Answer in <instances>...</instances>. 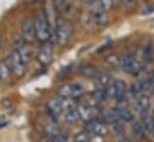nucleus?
<instances>
[{
	"label": "nucleus",
	"mask_w": 154,
	"mask_h": 142,
	"mask_svg": "<svg viewBox=\"0 0 154 142\" xmlns=\"http://www.w3.org/2000/svg\"><path fill=\"white\" fill-rule=\"evenodd\" d=\"M34 24H35L36 39L42 43L48 42L51 36H52V31H51L48 19H47L43 11H37L36 12V14L34 17Z\"/></svg>",
	"instance_id": "1"
},
{
	"label": "nucleus",
	"mask_w": 154,
	"mask_h": 142,
	"mask_svg": "<svg viewBox=\"0 0 154 142\" xmlns=\"http://www.w3.org/2000/svg\"><path fill=\"white\" fill-rule=\"evenodd\" d=\"M89 13L94 20V24L97 26H103L108 22V14L107 10L103 7L100 0H90V7Z\"/></svg>",
	"instance_id": "2"
},
{
	"label": "nucleus",
	"mask_w": 154,
	"mask_h": 142,
	"mask_svg": "<svg viewBox=\"0 0 154 142\" xmlns=\"http://www.w3.org/2000/svg\"><path fill=\"white\" fill-rule=\"evenodd\" d=\"M144 66H146V64L143 61H141V60H137L134 53H129V54H126L122 59V67H123V70L126 73L131 75V76L138 75L144 69Z\"/></svg>",
	"instance_id": "3"
},
{
	"label": "nucleus",
	"mask_w": 154,
	"mask_h": 142,
	"mask_svg": "<svg viewBox=\"0 0 154 142\" xmlns=\"http://www.w3.org/2000/svg\"><path fill=\"white\" fill-rule=\"evenodd\" d=\"M71 26L67 24L66 20L64 19H58L55 28H54V37H55V42L60 46H65L70 37H71Z\"/></svg>",
	"instance_id": "4"
},
{
	"label": "nucleus",
	"mask_w": 154,
	"mask_h": 142,
	"mask_svg": "<svg viewBox=\"0 0 154 142\" xmlns=\"http://www.w3.org/2000/svg\"><path fill=\"white\" fill-rule=\"evenodd\" d=\"M58 95L63 99H76L82 95L83 87L78 83H66L58 88Z\"/></svg>",
	"instance_id": "5"
},
{
	"label": "nucleus",
	"mask_w": 154,
	"mask_h": 142,
	"mask_svg": "<svg viewBox=\"0 0 154 142\" xmlns=\"http://www.w3.org/2000/svg\"><path fill=\"white\" fill-rule=\"evenodd\" d=\"M107 91H108V97L116 99L118 101V100H120V99H123L125 96L126 85H125L124 81H122V79H114L107 87Z\"/></svg>",
	"instance_id": "6"
},
{
	"label": "nucleus",
	"mask_w": 154,
	"mask_h": 142,
	"mask_svg": "<svg viewBox=\"0 0 154 142\" xmlns=\"http://www.w3.org/2000/svg\"><path fill=\"white\" fill-rule=\"evenodd\" d=\"M8 65L11 67V71L17 76V77H22L24 75L25 71V63L23 61V59L20 58V55L18 54L17 51H14L10 57H8Z\"/></svg>",
	"instance_id": "7"
},
{
	"label": "nucleus",
	"mask_w": 154,
	"mask_h": 142,
	"mask_svg": "<svg viewBox=\"0 0 154 142\" xmlns=\"http://www.w3.org/2000/svg\"><path fill=\"white\" fill-rule=\"evenodd\" d=\"M52 59H53V48H52V45L49 42L42 43V46L40 47L38 52H37V60L42 65H48V64L52 63Z\"/></svg>",
	"instance_id": "8"
},
{
	"label": "nucleus",
	"mask_w": 154,
	"mask_h": 142,
	"mask_svg": "<svg viewBox=\"0 0 154 142\" xmlns=\"http://www.w3.org/2000/svg\"><path fill=\"white\" fill-rule=\"evenodd\" d=\"M20 30H22L23 40H25L26 42H30V41H32L36 37L35 24H34V20H31L30 18H25L23 20L22 26H20Z\"/></svg>",
	"instance_id": "9"
},
{
	"label": "nucleus",
	"mask_w": 154,
	"mask_h": 142,
	"mask_svg": "<svg viewBox=\"0 0 154 142\" xmlns=\"http://www.w3.org/2000/svg\"><path fill=\"white\" fill-rule=\"evenodd\" d=\"M135 106L140 113L141 117H144L146 114H148L150 112L149 107H150V100H149V96L146 95V94H141L136 97L135 100Z\"/></svg>",
	"instance_id": "10"
},
{
	"label": "nucleus",
	"mask_w": 154,
	"mask_h": 142,
	"mask_svg": "<svg viewBox=\"0 0 154 142\" xmlns=\"http://www.w3.org/2000/svg\"><path fill=\"white\" fill-rule=\"evenodd\" d=\"M87 131H91L94 135H99V136H103L107 134V128L106 125L103 124V122H100L99 119L97 120H89L87 126H85Z\"/></svg>",
	"instance_id": "11"
},
{
	"label": "nucleus",
	"mask_w": 154,
	"mask_h": 142,
	"mask_svg": "<svg viewBox=\"0 0 154 142\" xmlns=\"http://www.w3.org/2000/svg\"><path fill=\"white\" fill-rule=\"evenodd\" d=\"M77 111H78V114H79V118L85 120V122H89V120H93L94 118V111L91 108V106L87 102H81L78 103V106L76 107Z\"/></svg>",
	"instance_id": "12"
},
{
	"label": "nucleus",
	"mask_w": 154,
	"mask_h": 142,
	"mask_svg": "<svg viewBox=\"0 0 154 142\" xmlns=\"http://www.w3.org/2000/svg\"><path fill=\"white\" fill-rule=\"evenodd\" d=\"M16 47H17V52H18V54L20 55V58L23 59V61L26 64V63L30 60V55H31L30 47H29L28 42H26L25 40H23V41H17Z\"/></svg>",
	"instance_id": "13"
},
{
	"label": "nucleus",
	"mask_w": 154,
	"mask_h": 142,
	"mask_svg": "<svg viewBox=\"0 0 154 142\" xmlns=\"http://www.w3.org/2000/svg\"><path fill=\"white\" fill-rule=\"evenodd\" d=\"M93 97L96 102H105L108 97V91H107V88L106 87H97L94 93H93Z\"/></svg>",
	"instance_id": "14"
},
{
	"label": "nucleus",
	"mask_w": 154,
	"mask_h": 142,
	"mask_svg": "<svg viewBox=\"0 0 154 142\" xmlns=\"http://www.w3.org/2000/svg\"><path fill=\"white\" fill-rule=\"evenodd\" d=\"M64 118H65V122H66V123H70V124L76 123V122L79 119V114H78L77 108L71 107V108L65 110V112H64Z\"/></svg>",
	"instance_id": "15"
},
{
	"label": "nucleus",
	"mask_w": 154,
	"mask_h": 142,
	"mask_svg": "<svg viewBox=\"0 0 154 142\" xmlns=\"http://www.w3.org/2000/svg\"><path fill=\"white\" fill-rule=\"evenodd\" d=\"M118 116H119V120L123 123H131L134 120L132 112L126 107H118Z\"/></svg>",
	"instance_id": "16"
},
{
	"label": "nucleus",
	"mask_w": 154,
	"mask_h": 142,
	"mask_svg": "<svg viewBox=\"0 0 154 142\" xmlns=\"http://www.w3.org/2000/svg\"><path fill=\"white\" fill-rule=\"evenodd\" d=\"M10 76H11V67L7 63L1 61L0 63V82L2 83H7L10 81Z\"/></svg>",
	"instance_id": "17"
},
{
	"label": "nucleus",
	"mask_w": 154,
	"mask_h": 142,
	"mask_svg": "<svg viewBox=\"0 0 154 142\" xmlns=\"http://www.w3.org/2000/svg\"><path fill=\"white\" fill-rule=\"evenodd\" d=\"M142 124L146 129V132H154V114L149 112L144 117H142Z\"/></svg>",
	"instance_id": "18"
},
{
	"label": "nucleus",
	"mask_w": 154,
	"mask_h": 142,
	"mask_svg": "<svg viewBox=\"0 0 154 142\" xmlns=\"http://www.w3.org/2000/svg\"><path fill=\"white\" fill-rule=\"evenodd\" d=\"M102 119L107 123H116V122H119V116H118V107L117 108H111L108 110L106 113H103L102 116Z\"/></svg>",
	"instance_id": "19"
},
{
	"label": "nucleus",
	"mask_w": 154,
	"mask_h": 142,
	"mask_svg": "<svg viewBox=\"0 0 154 142\" xmlns=\"http://www.w3.org/2000/svg\"><path fill=\"white\" fill-rule=\"evenodd\" d=\"M95 78H96V82L100 87H108L109 83L112 82L111 75L107 73V72H103V71H99V73Z\"/></svg>",
	"instance_id": "20"
},
{
	"label": "nucleus",
	"mask_w": 154,
	"mask_h": 142,
	"mask_svg": "<svg viewBox=\"0 0 154 142\" xmlns=\"http://www.w3.org/2000/svg\"><path fill=\"white\" fill-rule=\"evenodd\" d=\"M152 57H153V46H152V43H146L142 48V60L141 61H143L147 65L150 61Z\"/></svg>",
	"instance_id": "21"
},
{
	"label": "nucleus",
	"mask_w": 154,
	"mask_h": 142,
	"mask_svg": "<svg viewBox=\"0 0 154 142\" xmlns=\"http://www.w3.org/2000/svg\"><path fill=\"white\" fill-rule=\"evenodd\" d=\"M105 63H106V65H107L109 69H116V67H118L119 65H122V59H120L117 54H111V55H108V57L106 58Z\"/></svg>",
	"instance_id": "22"
},
{
	"label": "nucleus",
	"mask_w": 154,
	"mask_h": 142,
	"mask_svg": "<svg viewBox=\"0 0 154 142\" xmlns=\"http://www.w3.org/2000/svg\"><path fill=\"white\" fill-rule=\"evenodd\" d=\"M144 132H146V129H144V126H143V124H142L141 120L134 123V125H132V135H134L137 140H141L142 136L144 135Z\"/></svg>",
	"instance_id": "23"
},
{
	"label": "nucleus",
	"mask_w": 154,
	"mask_h": 142,
	"mask_svg": "<svg viewBox=\"0 0 154 142\" xmlns=\"http://www.w3.org/2000/svg\"><path fill=\"white\" fill-rule=\"evenodd\" d=\"M81 73H82L84 77L91 78V77H96V76H97L99 70H96V69H95L94 66H91V65H84V66L81 67Z\"/></svg>",
	"instance_id": "24"
},
{
	"label": "nucleus",
	"mask_w": 154,
	"mask_h": 142,
	"mask_svg": "<svg viewBox=\"0 0 154 142\" xmlns=\"http://www.w3.org/2000/svg\"><path fill=\"white\" fill-rule=\"evenodd\" d=\"M45 132L47 134V136H49V137H54V136H57L60 131H59V129H57V126H55V123H49V124H47V125H45Z\"/></svg>",
	"instance_id": "25"
},
{
	"label": "nucleus",
	"mask_w": 154,
	"mask_h": 142,
	"mask_svg": "<svg viewBox=\"0 0 154 142\" xmlns=\"http://www.w3.org/2000/svg\"><path fill=\"white\" fill-rule=\"evenodd\" d=\"M130 93L134 95V96H138L141 94H143V88H142V83L141 81H137L135 83L131 84V88H130Z\"/></svg>",
	"instance_id": "26"
},
{
	"label": "nucleus",
	"mask_w": 154,
	"mask_h": 142,
	"mask_svg": "<svg viewBox=\"0 0 154 142\" xmlns=\"http://www.w3.org/2000/svg\"><path fill=\"white\" fill-rule=\"evenodd\" d=\"M112 131H113V134L116 136H119V137H122L124 135V132H125L124 126H123V124L120 122H116V123L112 124Z\"/></svg>",
	"instance_id": "27"
},
{
	"label": "nucleus",
	"mask_w": 154,
	"mask_h": 142,
	"mask_svg": "<svg viewBox=\"0 0 154 142\" xmlns=\"http://www.w3.org/2000/svg\"><path fill=\"white\" fill-rule=\"evenodd\" d=\"M81 22H82V25H83L84 28H88V29H90V25L94 24V20H93V18H91L90 13H84V14H82ZM94 25H95V24H94Z\"/></svg>",
	"instance_id": "28"
},
{
	"label": "nucleus",
	"mask_w": 154,
	"mask_h": 142,
	"mask_svg": "<svg viewBox=\"0 0 154 142\" xmlns=\"http://www.w3.org/2000/svg\"><path fill=\"white\" fill-rule=\"evenodd\" d=\"M75 141L76 142H89L90 141L89 131H82V132L77 134L76 137H75Z\"/></svg>",
	"instance_id": "29"
},
{
	"label": "nucleus",
	"mask_w": 154,
	"mask_h": 142,
	"mask_svg": "<svg viewBox=\"0 0 154 142\" xmlns=\"http://www.w3.org/2000/svg\"><path fill=\"white\" fill-rule=\"evenodd\" d=\"M52 1H53L54 6H55V8H57L58 11L65 12V11L67 10V4H66L65 0H52Z\"/></svg>",
	"instance_id": "30"
},
{
	"label": "nucleus",
	"mask_w": 154,
	"mask_h": 142,
	"mask_svg": "<svg viewBox=\"0 0 154 142\" xmlns=\"http://www.w3.org/2000/svg\"><path fill=\"white\" fill-rule=\"evenodd\" d=\"M101 1V4L103 5V7L107 10V11H109L111 8H113L114 7V0H100Z\"/></svg>",
	"instance_id": "31"
},
{
	"label": "nucleus",
	"mask_w": 154,
	"mask_h": 142,
	"mask_svg": "<svg viewBox=\"0 0 154 142\" xmlns=\"http://www.w3.org/2000/svg\"><path fill=\"white\" fill-rule=\"evenodd\" d=\"M53 141L54 142H67V136L63 132H59L57 136L53 137Z\"/></svg>",
	"instance_id": "32"
},
{
	"label": "nucleus",
	"mask_w": 154,
	"mask_h": 142,
	"mask_svg": "<svg viewBox=\"0 0 154 142\" xmlns=\"http://www.w3.org/2000/svg\"><path fill=\"white\" fill-rule=\"evenodd\" d=\"M2 106L5 107V110H7L8 112L10 111H12V108H13V103L10 101V100H5L4 102H2Z\"/></svg>",
	"instance_id": "33"
},
{
	"label": "nucleus",
	"mask_w": 154,
	"mask_h": 142,
	"mask_svg": "<svg viewBox=\"0 0 154 142\" xmlns=\"http://www.w3.org/2000/svg\"><path fill=\"white\" fill-rule=\"evenodd\" d=\"M89 142H105L102 136H99V135H94L93 137H90V141Z\"/></svg>",
	"instance_id": "34"
},
{
	"label": "nucleus",
	"mask_w": 154,
	"mask_h": 142,
	"mask_svg": "<svg viewBox=\"0 0 154 142\" xmlns=\"http://www.w3.org/2000/svg\"><path fill=\"white\" fill-rule=\"evenodd\" d=\"M120 1H122V4L125 5V6H132L137 0H120Z\"/></svg>",
	"instance_id": "35"
},
{
	"label": "nucleus",
	"mask_w": 154,
	"mask_h": 142,
	"mask_svg": "<svg viewBox=\"0 0 154 142\" xmlns=\"http://www.w3.org/2000/svg\"><path fill=\"white\" fill-rule=\"evenodd\" d=\"M154 11V5L153 6H149V7H146L143 11H142V13L143 14H148V13H152Z\"/></svg>",
	"instance_id": "36"
},
{
	"label": "nucleus",
	"mask_w": 154,
	"mask_h": 142,
	"mask_svg": "<svg viewBox=\"0 0 154 142\" xmlns=\"http://www.w3.org/2000/svg\"><path fill=\"white\" fill-rule=\"evenodd\" d=\"M5 125H7V120L5 117H1L0 116V128H4Z\"/></svg>",
	"instance_id": "37"
},
{
	"label": "nucleus",
	"mask_w": 154,
	"mask_h": 142,
	"mask_svg": "<svg viewBox=\"0 0 154 142\" xmlns=\"http://www.w3.org/2000/svg\"><path fill=\"white\" fill-rule=\"evenodd\" d=\"M118 142H132V140L129 138V137H126V136H122V137H119Z\"/></svg>",
	"instance_id": "38"
},
{
	"label": "nucleus",
	"mask_w": 154,
	"mask_h": 142,
	"mask_svg": "<svg viewBox=\"0 0 154 142\" xmlns=\"http://www.w3.org/2000/svg\"><path fill=\"white\" fill-rule=\"evenodd\" d=\"M40 142H54V141H53V138H52V137H49V136H46V137L41 138V141H40Z\"/></svg>",
	"instance_id": "39"
},
{
	"label": "nucleus",
	"mask_w": 154,
	"mask_h": 142,
	"mask_svg": "<svg viewBox=\"0 0 154 142\" xmlns=\"http://www.w3.org/2000/svg\"><path fill=\"white\" fill-rule=\"evenodd\" d=\"M0 46H1V37H0Z\"/></svg>",
	"instance_id": "40"
},
{
	"label": "nucleus",
	"mask_w": 154,
	"mask_h": 142,
	"mask_svg": "<svg viewBox=\"0 0 154 142\" xmlns=\"http://www.w3.org/2000/svg\"><path fill=\"white\" fill-rule=\"evenodd\" d=\"M75 142H76V141H75Z\"/></svg>",
	"instance_id": "41"
},
{
	"label": "nucleus",
	"mask_w": 154,
	"mask_h": 142,
	"mask_svg": "<svg viewBox=\"0 0 154 142\" xmlns=\"http://www.w3.org/2000/svg\"><path fill=\"white\" fill-rule=\"evenodd\" d=\"M89 1H90V0H89Z\"/></svg>",
	"instance_id": "42"
}]
</instances>
